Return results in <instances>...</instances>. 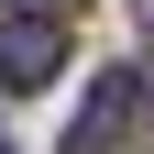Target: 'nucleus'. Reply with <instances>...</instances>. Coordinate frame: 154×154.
Here are the masks:
<instances>
[{
    "mask_svg": "<svg viewBox=\"0 0 154 154\" xmlns=\"http://www.w3.org/2000/svg\"><path fill=\"white\" fill-rule=\"evenodd\" d=\"M143 11H154V0H143Z\"/></svg>",
    "mask_w": 154,
    "mask_h": 154,
    "instance_id": "39448f33",
    "label": "nucleus"
},
{
    "mask_svg": "<svg viewBox=\"0 0 154 154\" xmlns=\"http://www.w3.org/2000/svg\"><path fill=\"white\" fill-rule=\"evenodd\" d=\"M132 121H143V66H110L99 88H88V110L66 121V154H110Z\"/></svg>",
    "mask_w": 154,
    "mask_h": 154,
    "instance_id": "f257e3e1",
    "label": "nucleus"
},
{
    "mask_svg": "<svg viewBox=\"0 0 154 154\" xmlns=\"http://www.w3.org/2000/svg\"><path fill=\"white\" fill-rule=\"evenodd\" d=\"M0 154H22V143H11V132H0Z\"/></svg>",
    "mask_w": 154,
    "mask_h": 154,
    "instance_id": "20e7f679",
    "label": "nucleus"
},
{
    "mask_svg": "<svg viewBox=\"0 0 154 154\" xmlns=\"http://www.w3.org/2000/svg\"><path fill=\"white\" fill-rule=\"evenodd\" d=\"M22 22H77V0H11Z\"/></svg>",
    "mask_w": 154,
    "mask_h": 154,
    "instance_id": "7ed1b4c3",
    "label": "nucleus"
},
{
    "mask_svg": "<svg viewBox=\"0 0 154 154\" xmlns=\"http://www.w3.org/2000/svg\"><path fill=\"white\" fill-rule=\"evenodd\" d=\"M55 66H66V22H22V11H11V33H0V77H11V88H44Z\"/></svg>",
    "mask_w": 154,
    "mask_h": 154,
    "instance_id": "f03ea898",
    "label": "nucleus"
}]
</instances>
